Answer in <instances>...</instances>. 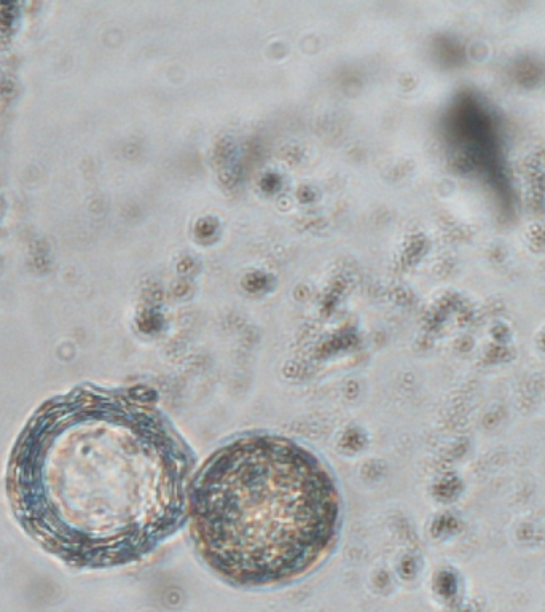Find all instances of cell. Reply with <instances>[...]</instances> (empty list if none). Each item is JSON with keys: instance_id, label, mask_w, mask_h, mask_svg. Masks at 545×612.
Returning a JSON list of instances; mask_svg holds the SVG:
<instances>
[{"instance_id": "obj_1", "label": "cell", "mask_w": 545, "mask_h": 612, "mask_svg": "<svg viewBox=\"0 0 545 612\" xmlns=\"http://www.w3.org/2000/svg\"><path fill=\"white\" fill-rule=\"evenodd\" d=\"M195 453L149 397L95 386L45 404L13 448L24 530L80 568L130 565L187 523Z\"/></svg>"}, {"instance_id": "obj_2", "label": "cell", "mask_w": 545, "mask_h": 612, "mask_svg": "<svg viewBox=\"0 0 545 612\" xmlns=\"http://www.w3.org/2000/svg\"><path fill=\"white\" fill-rule=\"evenodd\" d=\"M187 522L204 565L227 584L263 589L313 573L342 533L337 480L292 437L248 432L193 477Z\"/></svg>"}]
</instances>
